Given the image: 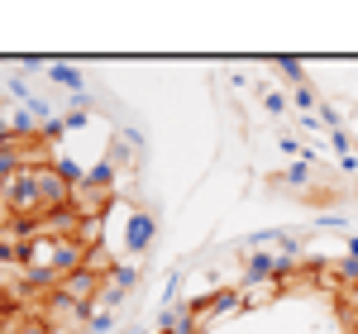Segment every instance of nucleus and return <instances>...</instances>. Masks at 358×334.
Masks as SVG:
<instances>
[{
  "label": "nucleus",
  "mask_w": 358,
  "mask_h": 334,
  "mask_svg": "<svg viewBox=\"0 0 358 334\" xmlns=\"http://www.w3.org/2000/svg\"><path fill=\"white\" fill-rule=\"evenodd\" d=\"M263 110L287 115V96H282V91H263Z\"/></svg>",
  "instance_id": "8"
},
{
  "label": "nucleus",
  "mask_w": 358,
  "mask_h": 334,
  "mask_svg": "<svg viewBox=\"0 0 358 334\" xmlns=\"http://www.w3.org/2000/svg\"><path fill=\"white\" fill-rule=\"evenodd\" d=\"M287 182H296V187L315 182V167H310V163H292V167H287Z\"/></svg>",
  "instance_id": "6"
},
{
  "label": "nucleus",
  "mask_w": 358,
  "mask_h": 334,
  "mask_svg": "<svg viewBox=\"0 0 358 334\" xmlns=\"http://www.w3.org/2000/svg\"><path fill=\"white\" fill-rule=\"evenodd\" d=\"M296 263L282 258V253H248L244 268H239V286H268V282H282Z\"/></svg>",
  "instance_id": "1"
},
{
  "label": "nucleus",
  "mask_w": 358,
  "mask_h": 334,
  "mask_svg": "<svg viewBox=\"0 0 358 334\" xmlns=\"http://www.w3.org/2000/svg\"><path fill=\"white\" fill-rule=\"evenodd\" d=\"M277 72H282V77H287V82L306 86V72H301V62H296V57H277Z\"/></svg>",
  "instance_id": "5"
},
{
  "label": "nucleus",
  "mask_w": 358,
  "mask_h": 334,
  "mask_svg": "<svg viewBox=\"0 0 358 334\" xmlns=\"http://www.w3.org/2000/svg\"><path fill=\"white\" fill-rule=\"evenodd\" d=\"M277 148H282V153H287V158H296V153H306L301 143L292 139V134H282V139H277Z\"/></svg>",
  "instance_id": "10"
},
{
  "label": "nucleus",
  "mask_w": 358,
  "mask_h": 334,
  "mask_svg": "<svg viewBox=\"0 0 358 334\" xmlns=\"http://www.w3.org/2000/svg\"><path fill=\"white\" fill-rule=\"evenodd\" d=\"M48 82H57V86H67V91H82V72H77V67H67V62H53V67H48Z\"/></svg>",
  "instance_id": "4"
},
{
  "label": "nucleus",
  "mask_w": 358,
  "mask_h": 334,
  "mask_svg": "<svg viewBox=\"0 0 358 334\" xmlns=\"http://www.w3.org/2000/svg\"><path fill=\"white\" fill-rule=\"evenodd\" d=\"M292 101H296L301 110H310V106H315V91H310V86H296V96H292Z\"/></svg>",
  "instance_id": "9"
},
{
  "label": "nucleus",
  "mask_w": 358,
  "mask_h": 334,
  "mask_svg": "<svg viewBox=\"0 0 358 334\" xmlns=\"http://www.w3.org/2000/svg\"><path fill=\"white\" fill-rule=\"evenodd\" d=\"M115 325V310H91V325H86V330L91 334H106Z\"/></svg>",
  "instance_id": "7"
},
{
  "label": "nucleus",
  "mask_w": 358,
  "mask_h": 334,
  "mask_svg": "<svg viewBox=\"0 0 358 334\" xmlns=\"http://www.w3.org/2000/svg\"><path fill=\"white\" fill-rule=\"evenodd\" d=\"M153 234H158L153 215L134 210V215H129V224H124V253H129V258H138V253H143L148 244H153Z\"/></svg>",
  "instance_id": "3"
},
{
  "label": "nucleus",
  "mask_w": 358,
  "mask_h": 334,
  "mask_svg": "<svg viewBox=\"0 0 358 334\" xmlns=\"http://www.w3.org/2000/svg\"><path fill=\"white\" fill-rule=\"evenodd\" d=\"M57 296H67V301H77V306H96V296H101V277L91 273V268H77V273H67V277L53 286Z\"/></svg>",
  "instance_id": "2"
}]
</instances>
